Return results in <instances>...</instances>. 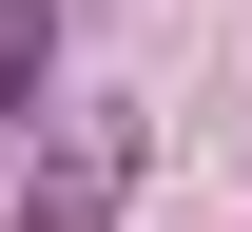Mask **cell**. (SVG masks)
Masks as SVG:
<instances>
[{
  "mask_svg": "<svg viewBox=\"0 0 252 232\" xmlns=\"http://www.w3.org/2000/svg\"><path fill=\"white\" fill-rule=\"evenodd\" d=\"M136 194V116H59V155L20 174V232H117Z\"/></svg>",
  "mask_w": 252,
  "mask_h": 232,
  "instance_id": "6da1fadb",
  "label": "cell"
},
{
  "mask_svg": "<svg viewBox=\"0 0 252 232\" xmlns=\"http://www.w3.org/2000/svg\"><path fill=\"white\" fill-rule=\"evenodd\" d=\"M39 77H59V0H0V116H39Z\"/></svg>",
  "mask_w": 252,
  "mask_h": 232,
  "instance_id": "7a4b0ae2",
  "label": "cell"
}]
</instances>
